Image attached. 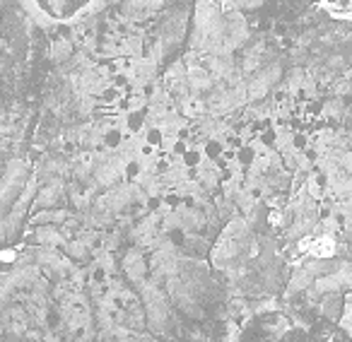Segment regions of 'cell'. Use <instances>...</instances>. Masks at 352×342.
I'll use <instances>...</instances> for the list:
<instances>
[{"instance_id":"1","label":"cell","mask_w":352,"mask_h":342,"mask_svg":"<svg viewBox=\"0 0 352 342\" xmlns=\"http://www.w3.org/2000/svg\"><path fill=\"white\" fill-rule=\"evenodd\" d=\"M12 258H15V255H12L10 251H7V253H0V260H12Z\"/></svg>"}]
</instances>
